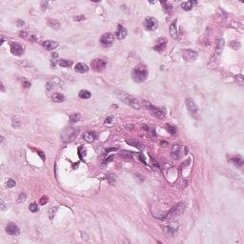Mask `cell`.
<instances>
[{
	"label": "cell",
	"instance_id": "1",
	"mask_svg": "<svg viewBox=\"0 0 244 244\" xmlns=\"http://www.w3.org/2000/svg\"><path fill=\"white\" fill-rule=\"evenodd\" d=\"M132 77L134 79V82L141 83L145 81L148 77V71L147 68L144 65L139 64L134 69V71L132 72Z\"/></svg>",
	"mask_w": 244,
	"mask_h": 244
},
{
	"label": "cell",
	"instance_id": "2",
	"mask_svg": "<svg viewBox=\"0 0 244 244\" xmlns=\"http://www.w3.org/2000/svg\"><path fill=\"white\" fill-rule=\"evenodd\" d=\"M116 94H117L119 99L123 101L124 103H126L127 105H129V106L133 107L134 109H140L139 102H138L136 98L134 97L133 96H131V94H127L125 92H117Z\"/></svg>",
	"mask_w": 244,
	"mask_h": 244
},
{
	"label": "cell",
	"instance_id": "3",
	"mask_svg": "<svg viewBox=\"0 0 244 244\" xmlns=\"http://www.w3.org/2000/svg\"><path fill=\"white\" fill-rule=\"evenodd\" d=\"M185 209H186V204L185 203H178V204H176V206H174L172 209H171L168 214H166V216L163 217V219H172V218L174 217H178V216H181L182 214L184 213V211Z\"/></svg>",
	"mask_w": 244,
	"mask_h": 244
},
{
	"label": "cell",
	"instance_id": "4",
	"mask_svg": "<svg viewBox=\"0 0 244 244\" xmlns=\"http://www.w3.org/2000/svg\"><path fill=\"white\" fill-rule=\"evenodd\" d=\"M186 106H187V110L189 112V114H190L192 117L196 120H199L200 119L199 109L198 106H196V104L194 102V100H193L192 98H186Z\"/></svg>",
	"mask_w": 244,
	"mask_h": 244
},
{
	"label": "cell",
	"instance_id": "5",
	"mask_svg": "<svg viewBox=\"0 0 244 244\" xmlns=\"http://www.w3.org/2000/svg\"><path fill=\"white\" fill-rule=\"evenodd\" d=\"M78 133H79V130L75 128H70L64 131L62 134H61V137H62V140L64 142H71L77 136Z\"/></svg>",
	"mask_w": 244,
	"mask_h": 244
},
{
	"label": "cell",
	"instance_id": "6",
	"mask_svg": "<svg viewBox=\"0 0 244 244\" xmlns=\"http://www.w3.org/2000/svg\"><path fill=\"white\" fill-rule=\"evenodd\" d=\"M114 41H115V36H114V34H110V32L104 34L103 35H101V37H100V44L103 47H105V48L111 47L113 44H114Z\"/></svg>",
	"mask_w": 244,
	"mask_h": 244
},
{
	"label": "cell",
	"instance_id": "7",
	"mask_svg": "<svg viewBox=\"0 0 244 244\" xmlns=\"http://www.w3.org/2000/svg\"><path fill=\"white\" fill-rule=\"evenodd\" d=\"M148 109L151 112V114L154 116H155L156 118H163L165 116V110L163 108H159L155 106V105L149 104Z\"/></svg>",
	"mask_w": 244,
	"mask_h": 244
},
{
	"label": "cell",
	"instance_id": "8",
	"mask_svg": "<svg viewBox=\"0 0 244 244\" xmlns=\"http://www.w3.org/2000/svg\"><path fill=\"white\" fill-rule=\"evenodd\" d=\"M144 28L146 29L147 31H155L158 26V20L155 19V17H147L146 19L144 20Z\"/></svg>",
	"mask_w": 244,
	"mask_h": 244
},
{
	"label": "cell",
	"instance_id": "9",
	"mask_svg": "<svg viewBox=\"0 0 244 244\" xmlns=\"http://www.w3.org/2000/svg\"><path fill=\"white\" fill-rule=\"evenodd\" d=\"M106 65H107L106 61H104L102 59H94L91 62V66H92V68L94 71H97V72L104 70L105 67H106Z\"/></svg>",
	"mask_w": 244,
	"mask_h": 244
},
{
	"label": "cell",
	"instance_id": "10",
	"mask_svg": "<svg viewBox=\"0 0 244 244\" xmlns=\"http://www.w3.org/2000/svg\"><path fill=\"white\" fill-rule=\"evenodd\" d=\"M24 51H25L24 46L18 44V43H12L11 44V52H12L13 56H19L24 53Z\"/></svg>",
	"mask_w": 244,
	"mask_h": 244
},
{
	"label": "cell",
	"instance_id": "11",
	"mask_svg": "<svg viewBox=\"0 0 244 244\" xmlns=\"http://www.w3.org/2000/svg\"><path fill=\"white\" fill-rule=\"evenodd\" d=\"M6 232L11 236H17V235H19L20 230H19V227H18L16 224L9 223L6 227Z\"/></svg>",
	"mask_w": 244,
	"mask_h": 244
},
{
	"label": "cell",
	"instance_id": "12",
	"mask_svg": "<svg viewBox=\"0 0 244 244\" xmlns=\"http://www.w3.org/2000/svg\"><path fill=\"white\" fill-rule=\"evenodd\" d=\"M166 46H167V40L165 39V37H161L160 39L158 40V43H156V45L154 47V50H155L156 52L161 53L166 49Z\"/></svg>",
	"mask_w": 244,
	"mask_h": 244
},
{
	"label": "cell",
	"instance_id": "13",
	"mask_svg": "<svg viewBox=\"0 0 244 244\" xmlns=\"http://www.w3.org/2000/svg\"><path fill=\"white\" fill-rule=\"evenodd\" d=\"M42 46L43 48L48 50V51H52L53 49H56L59 44H58V42L56 41H53V40H46L42 43Z\"/></svg>",
	"mask_w": 244,
	"mask_h": 244
},
{
	"label": "cell",
	"instance_id": "14",
	"mask_svg": "<svg viewBox=\"0 0 244 244\" xmlns=\"http://www.w3.org/2000/svg\"><path fill=\"white\" fill-rule=\"evenodd\" d=\"M61 80L58 79V78H53V80H51L48 83L46 84V89L48 91H53L56 88L57 86H61Z\"/></svg>",
	"mask_w": 244,
	"mask_h": 244
},
{
	"label": "cell",
	"instance_id": "15",
	"mask_svg": "<svg viewBox=\"0 0 244 244\" xmlns=\"http://www.w3.org/2000/svg\"><path fill=\"white\" fill-rule=\"evenodd\" d=\"M171 155L174 159H179L181 156V147L178 144L174 145L171 150Z\"/></svg>",
	"mask_w": 244,
	"mask_h": 244
},
{
	"label": "cell",
	"instance_id": "16",
	"mask_svg": "<svg viewBox=\"0 0 244 244\" xmlns=\"http://www.w3.org/2000/svg\"><path fill=\"white\" fill-rule=\"evenodd\" d=\"M127 34H128V32H127V30L122 26V25H118V27H117V31H116V34H115V36H116V38L117 39H124Z\"/></svg>",
	"mask_w": 244,
	"mask_h": 244
},
{
	"label": "cell",
	"instance_id": "17",
	"mask_svg": "<svg viewBox=\"0 0 244 244\" xmlns=\"http://www.w3.org/2000/svg\"><path fill=\"white\" fill-rule=\"evenodd\" d=\"M183 56L187 60H195L198 57V53L193 50H184L183 51Z\"/></svg>",
	"mask_w": 244,
	"mask_h": 244
},
{
	"label": "cell",
	"instance_id": "18",
	"mask_svg": "<svg viewBox=\"0 0 244 244\" xmlns=\"http://www.w3.org/2000/svg\"><path fill=\"white\" fill-rule=\"evenodd\" d=\"M75 71L76 72H79V74H84V72H87L89 71V67L87 66L85 63H77L75 67Z\"/></svg>",
	"mask_w": 244,
	"mask_h": 244
},
{
	"label": "cell",
	"instance_id": "19",
	"mask_svg": "<svg viewBox=\"0 0 244 244\" xmlns=\"http://www.w3.org/2000/svg\"><path fill=\"white\" fill-rule=\"evenodd\" d=\"M47 22H48L49 24V26L53 29V30H56V31H58L60 29V23H59V21L56 20V19H53V18H48L47 19Z\"/></svg>",
	"mask_w": 244,
	"mask_h": 244
},
{
	"label": "cell",
	"instance_id": "20",
	"mask_svg": "<svg viewBox=\"0 0 244 244\" xmlns=\"http://www.w3.org/2000/svg\"><path fill=\"white\" fill-rule=\"evenodd\" d=\"M169 31H170L171 36H172V37L174 38V39H177L178 34H177V30H176V20L174 21V22L170 25Z\"/></svg>",
	"mask_w": 244,
	"mask_h": 244
},
{
	"label": "cell",
	"instance_id": "21",
	"mask_svg": "<svg viewBox=\"0 0 244 244\" xmlns=\"http://www.w3.org/2000/svg\"><path fill=\"white\" fill-rule=\"evenodd\" d=\"M166 229H167V230H166L167 234L174 235V233L177 231V229H178V223H176V222H173V223H171Z\"/></svg>",
	"mask_w": 244,
	"mask_h": 244
},
{
	"label": "cell",
	"instance_id": "22",
	"mask_svg": "<svg viewBox=\"0 0 244 244\" xmlns=\"http://www.w3.org/2000/svg\"><path fill=\"white\" fill-rule=\"evenodd\" d=\"M198 4V2L196 1H187V2H183L181 4V8L183 9L184 11H190L192 10V8L194 7L195 5Z\"/></svg>",
	"mask_w": 244,
	"mask_h": 244
},
{
	"label": "cell",
	"instance_id": "23",
	"mask_svg": "<svg viewBox=\"0 0 244 244\" xmlns=\"http://www.w3.org/2000/svg\"><path fill=\"white\" fill-rule=\"evenodd\" d=\"M52 99H53V101H54V102L60 103V102H63L65 100V96L60 93H54L52 96Z\"/></svg>",
	"mask_w": 244,
	"mask_h": 244
},
{
	"label": "cell",
	"instance_id": "24",
	"mask_svg": "<svg viewBox=\"0 0 244 244\" xmlns=\"http://www.w3.org/2000/svg\"><path fill=\"white\" fill-rule=\"evenodd\" d=\"M83 138L87 141V142H93L94 139H96V134L93 132H85L83 134Z\"/></svg>",
	"mask_w": 244,
	"mask_h": 244
},
{
	"label": "cell",
	"instance_id": "25",
	"mask_svg": "<svg viewBox=\"0 0 244 244\" xmlns=\"http://www.w3.org/2000/svg\"><path fill=\"white\" fill-rule=\"evenodd\" d=\"M120 156H121V158L124 160H126V161H128V160L133 158V152L123 151L121 154H120Z\"/></svg>",
	"mask_w": 244,
	"mask_h": 244
},
{
	"label": "cell",
	"instance_id": "26",
	"mask_svg": "<svg viewBox=\"0 0 244 244\" xmlns=\"http://www.w3.org/2000/svg\"><path fill=\"white\" fill-rule=\"evenodd\" d=\"M79 97L80 98H82V99H88V98H90L91 96H92V94H91V93L89 92V91H87V90H81L79 92Z\"/></svg>",
	"mask_w": 244,
	"mask_h": 244
},
{
	"label": "cell",
	"instance_id": "27",
	"mask_svg": "<svg viewBox=\"0 0 244 244\" xmlns=\"http://www.w3.org/2000/svg\"><path fill=\"white\" fill-rule=\"evenodd\" d=\"M231 161L234 163L235 166H238V167H241L243 164V160L240 156H234V158L231 159Z\"/></svg>",
	"mask_w": 244,
	"mask_h": 244
},
{
	"label": "cell",
	"instance_id": "28",
	"mask_svg": "<svg viewBox=\"0 0 244 244\" xmlns=\"http://www.w3.org/2000/svg\"><path fill=\"white\" fill-rule=\"evenodd\" d=\"M58 64H59L61 67L67 68V67L72 66V60H68V59H60V60H58Z\"/></svg>",
	"mask_w": 244,
	"mask_h": 244
},
{
	"label": "cell",
	"instance_id": "29",
	"mask_svg": "<svg viewBox=\"0 0 244 244\" xmlns=\"http://www.w3.org/2000/svg\"><path fill=\"white\" fill-rule=\"evenodd\" d=\"M166 129L168 131V133H170L172 136H176V128L174 126H172L170 124H167L166 125Z\"/></svg>",
	"mask_w": 244,
	"mask_h": 244
},
{
	"label": "cell",
	"instance_id": "30",
	"mask_svg": "<svg viewBox=\"0 0 244 244\" xmlns=\"http://www.w3.org/2000/svg\"><path fill=\"white\" fill-rule=\"evenodd\" d=\"M127 143L130 144V145H132V146L134 147H136L138 149H140V150H142L143 149V146L139 143V142H136V141H133V140H127Z\"/></svg>",
	"mask_w": 244,
	"mask_h": 244
},
{
	"label": "cell",
	"instance_id": "31",
	"mask_svg": "<svg viewBox=\"0 0 244 244\" xmlns=\"http://www.w3.org/2000/svg\"><path fill=\"white\" fill-rule=\"evenodd\" d=\"M79 119H80V115L79 114H72V115H70V120H71V122H72V123L77 122Z\"/></svg>",
	"mask_w": 244,
	"mask_h": 244
},
{
	"label": "cell",
	"instance_id": "32",
	"mask_svg": "<svg viewBox=\"0 0 244 244\" xmlns=\"http://www.w3.org/2000/svg\"><path fill=\"white\" fill-rule=\"evenodd\" d=\"M29 210L31 211V212H32V213H36V212H38V206H37V204H36V203H31L30 204V206H29Z\"/></svg>",
	"mask_w": 244,
	"mask_h": 244
},
{
	"label": "cell",
	"instance_id": "33",
	"mask_svg": "<svg viewBox=\"0 0 244 244\" xmlns=\"http://www.w3.org/2000/svg\"><path fill=\"white\" fill-rule=\"evenodd\" d=\"M15 184H16L15 181L13 180V179H11V178L6 181V186L8 187V188H13L14 186H15Z\"/></svg>",
	"mask_w": 244,
	"mask_h": 244
},
{
	"label": "cell",
	"instance_id": "34",
	"mask_svg": "<svg viewBox=\"0 0 244 244\" xmlns=\"http://www.w3.org/2000/svg\"><path fill=\"white\" fill-rule=\"evenodd\" d=\"M85 155H86V150L84 149V150H83V147H79L78 148V155H79V158H80V159H83V155L85 156Z\"/></svg>",
	"mask_w": 244,
	"mask_h": 244
},
{
	"label": "cell",
	"instance_id": "35",
	"mask_svg": "<svg viewBox=\"0 0 244 244\" xmlns=\"http://www.w3.org/2000/svg\"><path fill=\"white\" fill-rule=\"evenodd\" d=\"M26 199H27V196H26V195H25V194H23V193H22V194L19 195V198H18V201H19V202H24Z\"/></svg>",
	"mask_w": 244,
	"mask_h": 244
},
{
	"label": "cell",
	"instance_id": "36",
	"mask_svg": "<svg viewBox=\"0 0 244 244\" xmlns=\"http://www.w3.org/2000/svg\"><path fill=\"white\" fill-rule=\"evenodd\" d=\"M22 83H23V87H24V88H30V87H31V82H29L28 80H26V79H23Z\"/></svg>",
	"mask_w": 244,
	"mask_h": 244
},
{
	"label": "cell",
	"instance_id": "37",
	"mask_svg": "<svg viewBox=\"0 0 244 244\" xmlns=\"http://www.w3.org/2000/svg\"><path fill=\"white\" fill-rule=\"evenodd\" d=\"M47 202H48V198H47V196H42V198L40 199V203H41V205H45Z\"/></svg>",
	"mask_w": 244,
	"mask_h": 244
},
{
	"label": "cell",
	"instance_id": "38",
	"mask_svg": "<svg viewBox=\"0 0 244 244\" xmlns=\"http://www.w3.org/2000/svg\"><path fill=\"white\" fill-rule=\"evenodd\" d=\"M16 25L18 27H22V26H24L25 25V22L23 20H21V19H17L16 20Z\"/></svg>",
	"mask_w": 244,
	"mask_h": 244
},
{
	"label": "cell",
	"instance_id": "39",
	"mask_svg": "<svg viewBox=\"0 0 244 244\" xmlns=\"http://www.w3.org/2000/svg\"><path fill=\"white\" fill-rule=\"evenodd\" d=\"M113 159H114V155H112L109 156L108 158H106V160H105V161H104V164H108V163H109V162H111Z\"/></svg>",
	"mask_w": 244,
	"mask_h": 244
},
{
	"label": "cell",
	"instance_id": "40",
	"mask_svg": "<svg viewBox=\"0 0 244 244\" xmlns=\"http://www.w3.org/2000/svg\"><path fill=\"white\" fill-rule=\"evenodd\" d=\"M19 35L21 36V37H23V38L27 37V35H28V32H27V31H21V32H20V34H19Z\"/></svg>",
	"mask_w": 244,
	"mask_h": 244
},
{
	"label": "cell",
	"instance_id": "41",
	"mask_svg": "<svg viewBox=\"0 0 244 244\" xmlns=\"http://www.w3.org/2000/svg\"><path fill=\"white\" fill-rule=\"evenodd\" d=\"M85 18H86V17H85L84 15H82V14H81V15L75 17V21H80V20H84Z\"/></svg>",
	"mask_w": 244,
	"mask_h": 244
},
{
	"label": "cell",
	"instance_id": "42",
	"mask_svg": "<svg viewBox=\"0 0 244 244\" xmlns=\"http://www.w3.org/2000/svg\"><path fill=\"white\" fill-rule=\"evenodd\" d=\"M6 209H7V207H6V204L4 203V200L1 199V210L4 211V210H6Z\"/></svg>",
	"mask_w": 244,
	"mask_h": 244
},
{
	"label": "cell",
	"instance_id": "43",
	"mask_svg": "<svg viewBox=\"0 0 244 244\" xmlns=\"http://www.w3.org/2000/svg\"><path fill=\"white\" fill-rule=\"evenodd\" d=\"M139 158H140V160H141L142 162L146 164V161H145V159H144V158H143V155H142V154H140V155H139Z\"/></svg>",
	"mask_w": 244,
	"mask_h": 244
},
{
	"label": "cell",
	"instance_id": "44",
	"mask_svg": "<svg viewBox=\"0 0 244 244\" xmlns=\"http://www.w3.org/2000/svg\"><path fill=\"white\" fill-rule=\"evenodd\" d=\"M113 121V118L112 117H108L106 120H105V123H112Z\"/></svg>",
	"mask_w": 244,
	"mask_h": 244
},
{
	"label": "cell",
	"instance_id": "45",
	"mask_svg": "<svg viewBox=\"0 0 244 244\" xmlns=\"http://www.w3.org/2000/svg\"><path fill=\"white\" fill-rule=\"evenodd\" d=\"M37 154H38V155H39L40 156H41V158H42V159H44V158H45V156H44V155L42 154V152L38 151V152H37Z\"/></svg>",
	"mask_w": 244,
	"mask_h": 244
},
{
	"label": "cell",
	"instance_id": "46",
	"mask_svg": "<svg viewBox=\"0 0 244 244\" xmlns=\"http://www.w3.org/2000/svg\"><path fill=\"white\" fill-rule=\"evenodd\" d=\"M35 38H36V37H35L34 35H32V41H35V40H36Z\"/></svg>",
	"mask_w": 244,
	"mask_h": 244
},
{
	"label": "cell",
	"instance_id": "47",
	"mask_svg": "<svg viewBox=\"0 0 244 244\" xmlns=\"http://www.w3.org/2000/svg\"><path fill=\"white\" fill-rule=\"evenodd\" d=\"M3 43H4V37H3V36H1V45L3 44Z\"/></svg>",
	"mask_w": 244,
	"mask_h": 244
}]
</instances>
